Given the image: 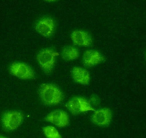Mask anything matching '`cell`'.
Segmentation results:
<instances>
[{
  "mask_svg": "<svg viewBox=\"0 0 146 138\" xmlns=\"http://www.w3.org/2000/svg\"><path fill=\"white\" fill-rule=\"evenodd\" d=\"M39 92L41 100L47 105H57L60 103L64 99L63 94L60 90L52 84H43Z\"/></svg>",
  "mask_w": 146,
  "mask_h": 138,
  "instance_id": "obj_1",
  "label": "cell"
},
{
  "mask_svg": "<svg viewBox=\"0 0 146 138\" xmlns=\"http://www.w3.org/2000/svg\"><path fill=\"white\" fill-rule=\"evenodd\" d=\"M59 54L50 49H45L37 55L36 59L39 64L44 72L48 73L52 71L55 62L56 58Z\"/></svg>",
  "mask_w": 146,
  "mask_h": 138,
  "instance_id": "obj_2",
  "label": "cell"
},
{
  "mask_svg": "<svg viewBox=\"0 0 146 138\" xmlns=\"http://www.w3.org/2000/svg\"><path fill=\"white\" fill-rule=\"evenodd\" d=\"M65 106L69 111L74 115L87 111H95L89 101L82 97H73L68 102Z\"/></svg>",
  "mask_w": 146,
  "mask_h": 138,
  "instance_id": "obj_3",
  "label": "cell"
},
{
  "mask_svg": "<svg viewBox=\"0 0 146 138\" xmlns=\"http://www.w3.org/2000/svg\"><path fill=\"white\" fill-rule=\"evenodd\" d=\"M23 120V116L20 112L9 111L5 113L2 118L4 127L7 130H15L21 125Z\"/></svg>",
  "mask_w": 146,
  "mask_h": 138,
  "instance_id": "obj_4",
  "label": "cell"
},
{
  "mask_svg": "<svg viewBox=\"0 0 146 138\" xmlns=\"http://www.w3.org/2000/svg\"><path fill=\"white\" fill-rule=\"evenodd\" d=\"M9 71L12 75L21 79H32L35 76V72L32 68L23 63H13L10 66Z\"/></svg>",
  "mask_w": 146,
  "mask_h": 138,
  "instance_id": "obj_5",
  "label": "cell"
},
{
  "mask_svg": "<svg viewBox=\"0 0 146 138\" xmlns=\"http://www.w3.org/2000/svg\"><path fill=\"white\" fill-rule=\"evenodd\" d=\"M35 29L40 34L45 37H51L54 33L55 25L54 20L49 17L40 20L35 26Z\"/></svg>",
  "mask_w": 146,
  "mask_h": 138,
  "instance_id": "obj_6",
  "label": "cell"
},
{
  "mask_svg": "<svg viewBox=\"0 0 146 138\" xmlns=\"http://www.w3.org/2000/svg\"><path fill=\"white\" fill-rule=\"evenodd\" d=\"M45 120L59 127L68 125L69 118L67 113L63 110H56L50 113L46 117Z\"/></svg>",
  "mask_w": 146,
  "mask_h": 138,
  "instance_id": "obj_7",
  "label": "cell"
},
{
  "mask_svg": "<svg viewBox=\"0 0 146 138\" xmlns=\"http://www.w3.org/2000/svg\"><path fill=\"white\" fill-rule=\"evenodd\" d=\"M104 58L99 52L90 50L86 51L82 57L83 65L87 67H92L103 62Z\"/></svg>",
  "mask_w": 146,
  "mask_h": 138,
  "instance_id": "obj_8",
  "label": "cell"
},
{
  "mask_svg": "<svg viewBox=\"0 0 146 138\" xmlns=\"http://www.w3.org/2000/svg\"><path fill=\"white\" fill-rule=\"evenodd\" d=\"M111 110L103 108L97 110L93 115L92 120L95 124L100 126H106L110 123L112 118Z\"/></svg>",
  "mask_w": 146,
  "mask_h": 138,
  "instance_id": "obj_9",
  "label": "cell"
},
{
  "mask_svg": "<svg viewBox=\"0 0 146 138\" xmlns=\"http://www.w3.org/2000/svg\"><path fill=\"white\" fill-rule=\"evenodd\" d=\"M71 38L73 44L78 46L87 47L93 43L92 37L88 33L81 30H75L71 34Z\"/></svg>",
  "mask_w": 146,
  "mask_h": 138,
  "instance_id": "obj_10",
  "label": "cell"
},
{
  "mask_svg": "<svg viewBox=\"0 0 146 138\" xmlns=\"http://www.w3.org/2000/svg\"><path fill=\"white\" fill-rule=\"evenodd\" d=\"M72 75L74 80L78 84L87 85L90 83L91 78L90 73L83 68L74 67L72 71Z\"/></svg>",
  "mask_w": 146,
  "mask_h": 138,
  "instance_id": "obj_11",
  "label": "cell"
},
{
  "mask_svg": "<svg viewBox=\"0 0 146 138\" xmlns=\"http://www.w3.org/2000/svg\"><path fill=\"white\" fill-rule=\"evenodd\" d=\"M61 55L64 60L70 61L77 59L79 56V52L75 47L69 46L64 47L62 49Z\"/></svg>",
  "mask_w": 146,
  "mask_h": 138,
  "instance_id": "obj_12",
  "label": "cell"
},
{
  "mask_svg": "<svg viewBox=\"0 0 146 138\" xmlns=\"http://www.w3.org/2000/svg\"><path fill=\"white\" fill-rule=\"evenodd\" d=\"M43 131L45 136L48 138H61V135L56 129L52 126L44 127Z\"/></svg>",
  "mask_w": 146,
  "mask_h": 138,
  "instance_id": "obj_13",
  "label": "cell"
},
{
  "mask_svg": "<svg viewBox=\"0 0 146 138\" xmlns=\"http://www.w3.org/2000/svg\"><path fill=\"white\" fill-rule=\"evenodd\" d=\"M89 101L91 105H97L99 104L100 101L98 97L96 96H93L91 97Z\"/></svg>",
  "mask_w": 146,
  "mask_h": 138,
  "instance_id": "obj_14",
  "label": "cell"
}]
</instances>
